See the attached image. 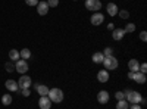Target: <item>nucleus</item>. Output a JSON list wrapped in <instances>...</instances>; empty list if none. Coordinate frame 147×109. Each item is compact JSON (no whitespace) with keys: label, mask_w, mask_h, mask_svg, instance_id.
<instances>
[{"label":"nucleus","mask_w":147,"mask_h":109,"mask_svg":"<svg viewBox=\"0 0 147 109\" xmlns=\"http://www.w3.org/2000/svg\"><path fill=\"white\" fill-rule=\"evenodd\" d=\"M25 3L28 6H37L38 5V0H25Z\"/></svg>","instance_id":"nucleus-30"},{"label":"nucleus","mask_w":147,"mask_h":109,"mask_svg":"<svg viewBox=\"0 0 147 109\" xmlns=\"http://www.w3.org/2000/svg\"><path fill=\"white\" fill-rule=\"evenodd\" d=\"M134 81H136V83H138V84H144L146 83V74H143V72H134V78H132Z\"/></svg>","instance_id":"nucleus-14"},{"label":"nucleus","mask_w":147,"mask_h":109,"mask_svg":"<svg viewBox=\"0 0 147 109\" xmlns=\"http://www.w3.org/2000/svg\"><path fill=\"white\" fill-rule=\"evenodd\" d=\"M115 97H116L118 100H122V99H125V93H124V91H116V93H115Z\"/></svg>","instance_id":"nucleus-27"},{"label":"nucleus","mask_w":147,"mask_h":109,"mask_svg":"<svg viewBox=\"0 0 147 109\" xmlns=\"http://www.w3.org/2000/svg\"><path fill=\"white\" fill-rule=\"evenodd\" d=\"M5 86H6V89H7L9 91H18V89H19V87H18V83L13 81V80H7Z\"/></svg>","instance_id":"nucleus-16"},{"label":"nucleus","mask_w":147,"mask_h":109,"mask_svg":"<svg viewBox=\"0 0 147 109\" xmlns=\"http://www.w3.org/2000/svg\"><path fill=\"white\" fill-rule=\"evenodd\" d=\"M125 34H127V32L124 31V28H115L113 32H112V37H113V40L121 41L122 39H124V35H125Z\"/></svg>","instance_id":"nucleus-11"},{"label":"nucleus","mask_w":147,"mask_h":109,"mask_svg":"<svg viewBox=\"0 0 147 109\" xmlns=\"http://www.w3.org/2000/svg\"><path fill=\"white\" fill-rule=\"evenodd\" d=\"M118 14H119V16H121L122 19H128V18H129V12H128V10H119Z\"/></svg>","instance_id":"nucleus-24"},{"label":"nucleus","mask_w":147,"mask_h":109,"mask_svg":"<svg viewBox=\"0 0 147 109\" xmlns=\"http://www.w3.org/2000/svg\"><path fill=\"white\" fill-rule=\"evenodd\" d=\"M124 31L125 32H134V31H136V24H132V22L127 24V27L124 28Z\"/></svg>","instance_id":"nucleus-23"},{"label":"nucleus","mask_w":147,"mask_h":109,"mask_svg":"<svg viewBox=\"0 0 147 109\" xmlns=\"http://www.w3.org/2000/svg\"><path fill=\"white\" fill-rule=\"evenodd\" d=\"M112 53H113L112 47H106V49H105V52H103V55H105V56H112Z\"/></svg>","instance_id":"nucleus-29"},{"label":"nucleus","mask_w":147,"mask_h":109,"mask_svg":"<svg viewBox=\"0 0 147 109\" xmlns=\"http://www.w3.org/2000/svg\"><path fill=\"white\" fill-rule=\"evenodd\" d=\"M106 10H107L109 16H115V15H118V12H119V9H118V6L115 3H107Z\"/></svg>","instance_id":"nucleus-12"},{"label":"nucleus","mask_w":147,"mask_h":109,"mask_svg":"<svg viewBox=\"0 0 147 109\" xmlns=\"http://www.w3.org/2000/svg\"><path fill=\"white\" fill-rule=\"evenodd\" d=\"M102 64L105 65L106 69H116L118 68V59L113 58V56H105Z\"/></svg>","instance_id":"nucleus-3"},{"label":"nucleus","mask_w":147,"mask_h":109,"mask_svg":"<svg viewBox=\"0 0 147 109\" xmlns=\"http://www.w3.org/2000/svg\"><path fill=\"white\" fill-rule=\"evenodd\" d=\"M124 93H125V100L129 102V103H140L141 99H143V96L138 91H136V90H129L128 89Z\"/></svg>","instance_id":"nucleus-2"},{"label":"nucleus","mask_w":147,"mask_h":109,"mask_svg":"<svg viewBox=\"0 0 147 109\" xmlns=\"http://www.w3.org/2000/svg\"><path fill=\"white\" fill-rule=\"evenodd\" d=\"M91 25H94V27H97V25H100V24H103V21H105V16H103V14H100V12H96V14L91 16Z\"/></svg>","instance_id":"nucleus-7"},{"label":"nucleus","mask_w":147,"mask_h":109,"mask_svg":"<svg viewBox=\"0 0 147 109\" xmlns=\"http://www.w3.org/2000/svg\"><path fill=\"white\" fill-rule=\"evenodd\" d=\"M128 108H129V105H128V102H127L125 99L118 100V103H116V109H128Z\"/></svg>","instance_id":"nucleus-20"},{"label":"nucleus","mask_w":147,"mask_h":109,"mask_svg":"<svg viewBox=\"0 0 147 109\" xmlns=\"http://www.w3.org/2000/svg\"><path fill=\"white\" fill-rule=\"evenodd\" d=\"M138 71L143 72V74H146V72H147V64H146V62L140 64V69H138Z\"/></svg>","instance_id":"nucleus-28"},{"label":"nucleus","mask_w":147,"mask_h":109,"mask_svg":"<svg viewBox=\"0 0 147 109\" xmlns=\"http://www.w3.org/2000/svg\"><path fill=\"white\" fill-rule=\"evenodd\" d=\"M31 84H32V81H31V78L28 77V75H22L21 78H19V81H18V87L19 89H30L31 87Z\"/></svg>","instance_id":"nucleus-6"},{"label":"nucleus","mask_w":147,"mask_h":109,"mask_svg":"<svg viewBox=\"0 0 147 109\" xmlns=\"http://www.w3.org/2000/svg\"><path fill=\"white\" fill-rule=\"evenodd\" d=\"M91 59H93V62H94V64H102V62H103V59H105V55H103L102 52H96V53L93 55Z\"/></svg>","instance_id":"nucleus-17"},{"label":"nucleus","mask_w":147,"mask_h":109,"mask_svg":"<svg viewBox=\"0 0 147 109\" xmlns=\"http://www.w3.org/2000/svg\"><path fill=\"white\" fill-rule=\"evenodd\" d=\"M128 68H129V71H132V72H138V69H140V64H138V60H137V59H129V62H128Z\"/></svg>","instance_id":"nucleus-15"},{"label":"nucleus","mask_w":147,"mask_h":109,"mask_svg":"<svg viewBox=\"0 0 147 109\" xmlns=\"http://www.w3.org/2000/svg\"><path fill=\"white\" fill-rule=\"evenodd\" d=\"M37 12H38V15L44 16L47 12H49V5H47V2H38V5H37Z\"/></svg>","instance_id":"nucleus-10"},{"label":"nucleus","mask_w":147,"mask_h":109,"mask_svg":"<svg viewBox=\"0 0 147 109\" xmlns=\"http://www.w3.org/2000/svg\"><path fill=\"white\" fill-rule=\"evenodd\" d=\"M19 56H21V59H24V60L30 59V58H31V52H30V49H22L21 53H19Z\"/></svg>","instance_id":"nucleus-19"},{"label":"nucleus","mask_w":147,"mask_h":109,"mask_svg":"<svg viewBox=\"0 0 147 109\" xmlns=\"http://www.w3.org/2000/svg\"><path fill=\"white\" fill-rule=\"evenodd\" d=\"M85 9L93 10V12H99L102 9L100 0H85Z\"/></svg>","instance_id":"nucleus-4"},{"label":"nucleus","mask_w":147,"mask_h":109,"mask_svg":"<svg viewBox=\"0 0 147 109\" xmlns=\"http://www.w3.org/2000/svg\"><path fill=\"white\" fill-rule=\"evenodd\" d=\"M140 39H141L143 41H146V40H147V32H146V31H141V34H140Z\"/></svg>","instance_id":"nucleus-32"},{"label":"nucleus","mask_w":147,"mask_h":109,"mask_svg":"<svg viewBox=\"0 0 147 109\" xmlns=\"http://www.w3.org/2000/svg\"><path fill=\"white\" fill-rule=\"evenodd\" d=\"M2 103H3V105H6V106H9V105L12 103V96H10L9 93L2 96Z\"/></svg>","instance_id":"nucleus-22"},{"label":"nucleus","mask_w":147,"mask_h":109,"mask_svg":"<svg viewBox=\"0 0 147 109\" xmlns=\"http://www.w3.org/2000/svg\"><path fill=\"white\" fill-rule=\"evenodd\" d=\"M127 77H128L129 80H132V78H134V72H132V71H129V72H128V75H127Z\"/></svg>","instance_id":"nucleus-34"},{"label":"nucleus","mask_w":147,"mask_h":109,"mask_svg":"<svg viewBox=\"0 0 147 109\" xmlns=\"http://www.w3.org/2000/svg\"><path fill=\"white\" fill-rule=\"evenodd\" d=\"M47 5L49 7H56L59 5V0H47Z\"/></svg>","instance_id":"nucleus-26"},{"label":"nucleus","mask_w":147,"mask_h":109,"mask_svg":"<svg viewBox=\"0 0 147 109\" xmlns=\"http://www.w3.org/2000/svg\"><path fill=\"white\" fill-rule=\"evenodd\" d=\"M47 97L50 99L52 103H60L63 100V91L60 90V89H50L49 90V94H47Z\"/></svg>","instance_id":"nucleus-1"},{"label":"nucleus","mask_w":147,"mask_h":109,"mask_svg":"<svg viewBox=\"0 0 147 109\" xmlns=\"http://www.w3.org/2000/svg\"><path fill=\"white\" fill-rule=\"evenodd\" d=\"M15 69L19 72V74H25V72L28 71V64H27V60L18 59L16 64H15Z\"/></svg>","instance_id":"nucleus-5"},{"label":"nucleus","mask_w":147,"mask_h":109,"mask_svg":"<svg viewBox=\"0 0 147 109\" xmlns=\"http://www.w3.org/2000/svg\"><path fill=\"white\" fill-rule=\"evenodd\" d=\"M128 109H141V106H140V103H131V106Z\"/></svg>","instance_id":"nucleus-31"},{"label":"nucleus","mask_w":147,"mask_h":109,"mask_svg":"<svg viewBox=\"0 0 147 109\" xmlns=\"http://www.w3.org/2000/svg\"><path fill=\"white\" fill-rule=\"evenodd\" d=\"M49 90H50V89H49L47 86H41V84H38V87H37V91H38L40 96H47Z\"/></svg>","instance_id":"nucleus-18"},{"label":"nucleus","mask_w":147,"mask_h":109,"mask_svg":"<svg viewBox=\"0 0 147 109\" xmlns=\"http://www.w3.org/2000/svg\"><path fill=\"white\" fill-rule=\"evenodd\" d=\"M38 106L40 109H50L52 108V102L47 96H40V100H38Z\"/></svg>","instance_id":"nucleus-8"},{"label":"nucleus","mask_w":147,"mask_h":109,"mask_svg":"<svg viewBox=\"0 0 147 109\" xmlns=\"http://www.w3.org/2000/svg\"><path fill=\"white\" fill-rule=\"evenodd\" d=\"M22 94H24V96H25V97H28V96L31 94V91H30L28 89H24V90H22Z\"/></svg>","instance_id":"nucleus-33"},{"label":"nucleus","mask_w":147,"mask_h":109,"mask_svg":"<svg viewBox=\"0 0 147 109\" xmlns=\"http://www.w3.org/2000/svg\"><path fill=\"white\" fill-rule=\"evenodd\" d=\"M9 58H10L12 60H18V59H21V56H19V52H18L16 49H12V50L9 52Z\"/></svg>","instance_id":"nucleus-21"},{"label":"nucleus","mask_w":147,"mask_h":109,"mask_svg":"<svg viewBox=\"0 0 147 109\" xmlns=\"http://www.w3.org/2000/svg\"><path fill=\"white\" fill-rule=\"evenodd\" d=\"M107 28L109 30H113V24H107Z\"/></svg>","instance_id":"nucleus-35"},{"label":"nucleus","mask_w":147,"mask_h":109,"mask_svg":"<svg viewBox=\"0 0 147 109\" xmlns=\"http://www.w3.org/2000/svg\"><path fill=\"white\" fill-rule=\"evenodd\" d=\"M109 97H110V96H109V93L106 90H102V91L97 93V102L102 103V105H106L109 102Z\"/></svg>","instance_id":"nucleus-9"},{"label":"nucleus","mask_w":147,"mask_h":109,"mask_svg":"<svg viewBox=\"0 0 147 109\" xmlns=\"http://www.w3.org/2000/svg\"><path fill=\"white\" fill-rule=\"evenodd\" d=\"M5 68H6V71H7V72H12V71H15V64H12V62H6Z\"/></svg>","instance_id":"nucleus-25"},{"label":"nucleus","mask_w":147,"mask_h":109,"mask_svg":"<svg viewBox=\"0 0 147 109\" xmlns=\"http://www.w3.org/2000/svg\"><path fill=\"white\" fill-rule=\"evenodd\" d=\"M97 80H99L100 83H107V80H109V72H107V69H102V71L97 72Z\"/></svg>","instance_id":"nucleus-13"}]
</instances>
